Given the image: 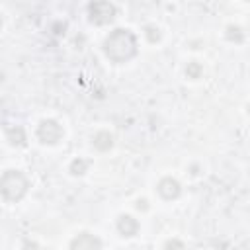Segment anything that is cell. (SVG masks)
Instances as JSON below:
<instances>
[{
    "mask_svg": "<svg viewBox=\"0 0 250 250\" xmlns=\"http://www.w3.org/2000/svg\"><path fill=\"white\" fill-rule=\"evenodd\" d=\"M25 250H37V244H33V242L29 244V242H27V244H25Z\"/></svg>",
    "mask_w": 250,
    "mask_h": 250,
    "instance_id": "2e32d148",
    "label": "cell"
},
{
    "mask_svg": "<svg viewBox=\"0 0 250 250\" xmlns=\"http://www.w3.org/2000/svg\"><path fill=\"white\" fill-rule=\"evenodd\" d=\"M37 137L43 145H55L62 139V127L53 119H43L37 127Z\"/></svg>",
    "mask_w": 250,
    "mask_h": 250,
    "instance_id": "277c9868",
    "label": "cell"
},
{
    "mask_svg": "<svg viewBox=\"0 0 250 250\" xmlns=\"http://www.w3.org/2000/svg\"><path fill=\"white\" fill-rule=\"evenodd\" d=\"M104 53L113 62H125L137 55V37L133 31L117 27L104 41Z\"/></svg>",
    "mask_w": 250,
    "mask_h": 250,
    "instance_id": "6da1fadb",
    "label": "cell"
},
{
    "mask_svg": "<svg viewBox=\"0 0 250 250\" xmlns=\"http://www.w3.org/2000/svg\"><path fill=\"white\" fill-rule=\"evenodd\" d=\"M186 72H188L189 78H199V74H201V64H199V62H189L188 68H186Z\"/></svg>",
    "mask_w": 250,
    "mask_h": 250,
    "instance_id": "7c38bea8",
    "label": "cell"
},
{
    "mask_svg": "<svg viewBox=\"0 0 250 250\" xmlns=\"http://www.w3.org/2000/svg\"><path fill=\"white\" fill-rule=\"evenodd\" d=\"M0 25H2V18H0Z\"/></svg>",
    "mask_w": 250,
    "mask_h": 250,
    "instance_id": "e0dca14e",
    "label": "cell"
},
{
    "mask_svg": "<svg viewBox=\"0 0 250 250\" xmlns=\"http://www.w3.org/2000/svg\"><path fill=\"white\" fill-rule=\"evenodd\" d=\"M115 6L109 4V2H92L88 6V14H90V21L92 23H98V25H104V23H109L113 18H115Z\"/></svg>",
    "mask_w": 250,
    "mask_h": 250,
    "instance_id": "3957f363",
    "label": "cell"
},
{
    "mask_svg": "<svg viewBox=\"0 0 250 250\" xmlns=\"http://www.w3.org/2000/svg\"><path fill=\"white\" fill-rule=\"evenodd\" d=\"M117 230L123 234V236H135L137 230H139V223L137 219H133L131 215H121L117 219Z\"/></svg>",
    "mask_w": 250,
    "mask_h": 250,
    "instance_id": "52a82bcc",
    "label": "cell"
},
{
    "mask_svg": "<svg viewBox=\"0 0 250 250\" xmlns=\"http://www.w3.org/2000/svg\"><path fill=\"white\" fill-rule=\"evenodd\" d=\"M164 250H184V242L178 238H170V240H166Z\"/></svg>",
    "mask_w": 250,
    "mask_h": 250,
    "instance_id": "4fadbf2b",
    "label": "cell"
},
{
    "mask_svg": "<svg viewBox=\"0 0 250 250\" xmlns=\"http://www.w3.org/2000/svg\"><path fill=\"white\" fill-rule=\"evenodd\" d=\"M29 182L20 170H6L0 176V193L6 201H20L27 193Z\"/></svg>",
    "mask_w": 250,
    "mask_h": 250,
    "instance_id": "7a4b0ae2",
    "label": "cell"
},
{
    "mask_svg": "<svg viewBox=\"0 0 250 250\" xmlns=\"http://www.w3.org/2000/svg\"><path fill=\"white\" fill-rule=\"evenodd\" d=\"M6 135H8V141H10L12 146H23V145H25V131H23L20 125L10 127Z\"/></svg>",
    "mask_w": 250,
    "mask_h": 250,
    "instance_id": "9c48e42d",
    "label": "cell"
},
{
    "mask_svg": "<svg viewBox=\"0 0 250 250\" xmlns=\"http://www.w3.org/2000/svg\"><path fill=\"white\" fill-rule=\"evenodd\" d=\"M156 191H158V195H160L162 199L172 201V199H176V197L180 195L182 188H180V182H178V180H174V178L166 176V178H162V180L158 182Z\"/></svg>",
    "mask_w": 250,
    "mask_h": 250,
    "instance_id": "5b68a950",
    "label": "cell"
},
{
    "mask_svg": "<svg viewBox=\"0 0 250 250\" xmlns=\"http://www.w3.org/2000/svg\"><path fill=\"white\" fill-rule=\"evenodd\" d=\"M70 250H102V242L90 232H80L76 238H72Z\"/></svg>",
    "mask_w": 250,
    "mask_h": 250,
    "instance_id": "8992f818",
    "label": "cell"
},
{
    "mask_svg": "<svg viewBox=\"0 0 250 250\" xmlns=\"http://www.w3.org/2000/svg\"><path fill=\"white\" fill-rule=\"evenodd\" d=\"M86 170H88V160H84V158H76V160L70 162V172H72L74 176H80V174H84Z\"/></svg>",
    "mask_w": 250,
    "mask_h": 250,
    "instance_id": "30bf717a",
    "label": "cell"
},
{
    "mask_svg": "<svg viewBox=\"0 0 250 250\" xmlns=\"http://www.w3.org/2000/svg\"><path fill=\"white\" fill-rule=\"evenodd\" d=\"M137 209H139V211H146V209H148L146 199H139V201H137Z\"/></svg>",
    "mask_w": 250,
    "mask_h": 250,
    "instance_id": "9a60e30c",
    "label": "cell"
},
{
    "mask_svg": "<svg viewBox=\"0 0 250 250\" xmlns=\"http://www.w3.org/2000/svg\"><path fill=\"white\" fill-rule=\"evenodd\" d=\"M227 37H229V41H236V43H242V39H244L242 29L236 27V25H229L227 27Z\"/></svg>",
    "mask_w": 250,
    "mask_h": 250,
    "instance_id": "8fae6325",
    "label": "cell"
},
{
    "mask_svg": "<svg viewBox=\"0 0 250 250\" xmlns=\"http://www.w3.org/2000/svg\"><path fill=\"white\" fill-rule=\"evenodd\" d=\"M94 146H96L98 150L105 152V150H109V148L113 146V137H111L107 131H100V133H96V137H94Z\"/></svg>",
    "mask_w": 250,
    "mask_h": 250,
    "instance_id": "ba28073f",
    "label": "cell"
},
{
    "mask_svg": "<svg viewBox=\"0 0 250 250\" xmlns=\"http://www.w3.org/2000/svg\"><path fill=\"white\" fill-rule=\"evenodd\" d=\"M146 37H148L150 43H156V41L160 39V31H158V27L148 25V27H146Z\"/></svg>",
    "mask_w": 250,
    "mask_h": 250,
    "instance_id": "5bb4252c",
    "label": "cell"
}]
</instances>
